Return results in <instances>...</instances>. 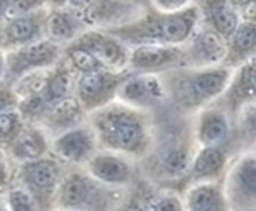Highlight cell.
I'll list each match as a JSON object with an SVG mask.
<instances>
[{
  "label": "cell",
  "instance_id": "1",
  "mask_svg": "<svg viewBox=\"0 0 256 211\" xmlns=\"http://www.w3.org/2000/svg\"><path fill=\"white\" fill-rule=\"evenodd\" d=\"M200 25V13L196 3L192 7L162 13L153 8H148L130 25H125L117 30L107 31L126 44L128 48L136 46H181L188 41L197 26Z\"/></svg>",
  "mask_w": 256,
  "mask_h": 211
},
{
  "label": "cell",
  "instance_id": "2",
  "mask_svg": "<svg viewBox=\"0 0 256 211\" xmlns=\"http://www.w3.org/2000/svg\"><path fill=\"white\" fill-rule=\"evenodd\" d=\"M92 131L106 148L122 152H140L148 146L150 125L143 110L110 102L90 113Z\"/></svg>",
  "mask_w": 256,
  "mask_h": 211
},
{
  "label": "cell",
  "instance_id": "3",
  "mask_svg": "<svg viewBox=\"0 0 256 211\" xmlns=\"http://www.w3.org/2000/svg\"><path fill=\"white\" fill-rule=\"evenodd\" d=\"M168 72H170V80L162 82L166 97L168 93H171L179 107L194 108L222 95L234 74V69L220 64L202 69L179 67Z\"/></svg>",
  "mask_w": 256,
  "mask_h": 211
},
{
  "label": "cell",
  "instance_id": "4",
  "mask_svg": "<svg viewBox=\"0 0 256 211\" xmlns=\"http://www.w3.org/2000/svg\"><path fill=\"white\" fill-rule=\"evenodd\" d=\"M5 52V79L18 80L34 70L51 69L62 59V46L50 39H40Z\"/></svg>",
  "mask_w": 256,
  "mask_h": 211
},
{
  "label": "cell",
  "instance_id": "5",
  "mask_svg": "<svg viewBox=\"0 0 256 211\" xmlns=\"http://www.w3.org/2000/svg\"><path fill=\"white\" fill-rule=\"evenodd\" d=\"M128 72H112V70H96V72L79 74L74 82L76 98L84 110L90 113L106 107L115 98L120 82Z\"/></svg>",
  "mask_w": 256,
  "mask_h": 211
},
{
  "label": "cell",
  "instance_id": "6",
  "mask_svg": "<svg viewBox=\"0 0 256 211\" xmlns=\"http://www.w3.org/2000/svg\"><path fill=\"white\" fill-rule=\"evenodd\" d=\"M148 8L125 2V0H94L86 10L80 11L82 20L89 30L112 31L130 25Z\"/></svg>",
  "mask_w": 256,
  "mask_h": 211
},
{
  "label": "cell",
  "instance_id": "7",
  "mask_svg": "<svg viewBox=\"0 0 256 211\" xmlns=\"http://www.w3.org/2000/svg\"><path fill=\"white\" fill-rule=\"evenodd\" d=\"M226 41L200 23L194 34L182 44V67L202 69L220 66L225 59Z\"/></svg>",
  "mask_w": 256,
  "mask_h": 211
},
{
  "label": "cell",
  "instance_id": "8",
  "mask_svg": "<svg viewBox=\"0 0 256 211\" xmlns=\"http://www.w3.org/2000/svg\"><path fill=\"white\" fill-rule=\"evenodd\" d=\"M76 43L89 51L107 70L128 72L130 48L114 34L100 30H87L76 39Z\"/></svg>",
  "mask_w": 256,
  "mask_h": 211
},
{
  "label": "cell",
  "instance_id": "9",
  "mask_svg": "<svg viewBox=\"0 0 256 211\" xmlns=\"http://www.w3.org/2000/svg\"><path fill=\"white\" fill-rule=\"evenodd\" d=\"M115 98H118L120 103H125L128 107L144 110L153 107L156 102L164 100L166 90L160 74L128 72L120 82Z\"/></svg>",
  "mask_w": 256,
  "mask_h": 211
},
{
  "label": "cell",
  "instance_id": "10",
  "mask_svg": "<svg viewBox=\"0 0 256 211\" xmlns=\"http://www.w3.org/2000/svg\"><path fill=\"white\" fill-rule=\"evenodd\" d=\"M182 67L181 46H136L130 48L128 70L136 74H160Z\"/></svg>",
  "mask_w": 256,
  "mask_h": 211
},
{
  "label": "cell",
  "instance_id": "11",
  "mask_svg": "<svg viewBox=\"0 0 256 211\" xmlns=\"http://www.w3.org/2000/svg\"><path fill=\"white\" fill-rule=\"evenodd\" d=\"M48 8L38 10L32 15L5 21L0 28V49L12 51L44 38V21Z\"/></svg>",
  "mask_w": 256,
  "mask_h": 211
},
{
  "label": "cell",
  "instance_id": "12",
  "mask_svg": "<svg viewBox=\"0 0 256 211\" xmlns=\"http://www.w3.org/2000/svg\"><path fill=\"white\" fill-rule=\"evenodd\" d=\"M89 28L82 20L80 11L69 7H51L46 13L44 38L60 46H68L78 39Z\"/></svg>",
  "mask_w": 256,
  "mask_h": 211
},
{
  "label": "cell",
  "instance_id": "13",
  "mask_svg": "<svg viewBox=\"0 0 256 211\" xmlns=\"http://www.w3.org/2000/svg\"><path fill=\"white\" fill-rule=\"evenodd\" d=\"M199 8L200 23L214 30L225 41L228 39L236 26L240 25V15L228 0H196Z\"/></svg>",
  "mask_w": 256,
  "mask_h": 211
},
{
  "label": "cell",
  "instance_id": "14",
  "mask_svg": "<svg viewBox=\"0 0 256 211\" xmlns=\"http://www.w3.org/2000/svg\"><path fill=\"white\" fill-rule=\"evenodd\" d=\"M254 85H256V69L254 57L245 64L234 69V74L226 84L222 95L226 102V107L232 111H240L246 105L253 103L254 98Z\"/></svg>",
  "mask_w": 256,
  "mask_h": 211
},
{
  "label": "cell",
  "instance_id": "15",
  "mask_svg": "<svg viewBox=\"0 0 256 211\" xmlns=\"http://www.w3.org/2000/svg\"><path fill=\"white\" fill-rule=\"evenodd\" d=\"M256 51V20H242L234 34L226 39V52L222 66L236 69L253 59Z\"/></svg>",
  "mask_w": 256,
  "mask_h": 211
},
{
  "label": "cell",
  "instance_id": "16",
  "mask_svg": "<svg viewBox=\"0 0 256 211\" xmlns=\"http://www.w3.org/2000/svg\"><path fill=\"white\" fill-rule=\"evenodd\" d=\"M96 134L89 128L74 126L71 130L62 131L54 139V151L56 154L64 161L69 162H80L89 157L94 149Z\"/></svg>",
  "mask_w": 256,
  "mask_h": 211
},
{
  "label": "cell",
  "instance_id": "17",
  "mask_svg": "<svg viewBox=\"0 0 256 211\" xmlns=\"http://www.w3.org/2000/svg\"><path fill=\"white\" fill-rule=\"evenodd\" d=\"M84 111L86 110L80 107L78 98L71 95L51 103L50 107L43 110V113L38 118L43 120L46 126L53 128V130L66 131L74 126H79V123L84 118Z\"/></svg>",
  "mask_w": 256,
  "mask_h": 211
},
{
  "label": "cell",
  "instance_id": "18",
  "mask_svg": "<svg viewBox=\"0 0 256 211\" xmlns=\"http://www.w3.org/2000/svg\"><path fill=\"white\" fill-rule=\"evenodd\" d=\"M230 136V123L222 108L206 110L197 125V139L206 146H222Z\"/></svg>",
  "mask_w": 256,
  "mask_h": 211
},
{
  "label": "cell",
  "instance_id": "19",
  "mask_svg": "<svg viewBox=\"0 0 256 211\" xmlns=\"http://www.w3.org/2000/svg\"><path fill=\"white\" fill-rule=\"evenodd\" d=\"M46 151L44 134L36 128H22L12 141V152L22 161H36Z\"/></svg>",
  "mask_w": 256,
  "mask_h": 211
},
{
  "label": "cell",
  "instance_id": "20",
  "mask_svg": "<svg viewBox=\"0 0 256 211\" xmlns=\"http://www.w3.org/2000/svg\"><path fill=\"white\" fill-rule=\"evenodd\" d=\"M90 171L97 179L108 184H122L130 177V169L126 162L122 161L118 156L102 152L90 161Z\"/></svg>",
  "mask_w": 256,
  "mask_h": 211
},
{
  "label": "cell",
  "instance_id": "21",
  "mask_svg": "<svg viewBox=\"0 0 256 211\" xmlns=\"http://www.w3.org/2000/svg\"><path fill=\"white\" fill-rule=\"evenodd\" d=\"M225 166V152L220 146H206L197 154L194 166H192V174L197 179H206L217 175Z\"/></svg>",
  "mask_w": 256,
  "mask_h": 211
},
{
  "label": "cell",
  "instance_id": "22",
  "mask_svg": "<svg viewBox=\"0 0 256 211\" xmlns=\"http://www.w3.org/2000/svg\"><path fill=\"white\" fill-rule=\"evenodd\" d=\"M62 59L72 69V72H78V75L96 72V70H107L89 51L78 44L76 41L62 48Z\"/></svg>",
  "mask_w": 256,
  "mask_h": 211
},
{
  "label": "cell",
  "instance_id": "23",
  "mask_svg": "<svg viewBox=\"0 0 256 211\" xmlns=\"http://www.w3.org/2000/svg\"><path fill=\"white\" fill-rule=\"evenodd\" d=\"M25 179L30 185L38 190H48L56 184L58 166L53 161L36 159L25 167Z\"/></svg>",
  "mask_w": 256,
  "mask_h": 211
},
{
  "label": "cell",
  "instance_id": "24",
  "mask_svg": "<svg viewBox=\"0 0 256 211\" xmlns=\"http://www.w3.org/2000/svg\"><path fill=\"white\" fill-rule=\"evenodd\" d=\"M190 211H222V200L212 187H199L189 195Z\"/></svg>",
  "mask_w": 256,
  "mask_h": 211
},
{
  "label": "cell",
  "instance_id": "25",
  "mask_svg": "<svg viewBox=\"0 0 256 211\" xmlns=\"http://www.w3.org/2000/svg\"><path fill=\"white\" fill-rule=\"evenodd\" d=\"M190 164V154L184 146H172L162 156V169L170 175H182L188 172Z\"/></svg>",
  "mask_w": 256,
  "mask_h": 211
},
{
  "label": "cell",
  "instance_id": "26",
  "mask_svg": "<svg viewBox=\"0 0 256 211\" xmlns=\"http://www.w3.org/2000/svg\"><path fill=\"white\" fill-rule=\"evenodd\" d=\"M89 197V187L87 182L79 177V175H72L64 182V189H62V203L68 207H78V205L84 203Z\"/></svg>",
  "mask_w": 256,
  "mask_h": 211
},
{
  "label": "cell",
  "instance_id": "27",
  "mask_svg": "<svg viewBox=\"0 0 256 211\" xmlns=\"http://www.w3.org/2000/svg\"><path fill=\"white\" fill-rule=\"evenodd\" d=\"M51 7H53V0H8L7 10H5V21Z\"/></svg>",
  "mask_w": 256,
  "mask_h": 211
},
{
  "label": "cell",
  "instance_id": "28",
  "mask_svg": "<svg viewBox=\"0 0 256 211\" xmlns=\"http://www.w3.org/2000/svg\"><path fill=\"white\" fill-rule=\"evenodd\" d=\"M235 182L242 187L243 192H250V195L253 197L256 189V167H254V157L248 156L236 164L235 172H234Z\"/></svg>",
  "mask_w": 256,
  "mask_h": 211
},
{
  "label": "cell",
  "instance_id": "29",
  "mask_svg": "<svg viewBox=\"0 0 256 211\" xmlns=\"http://www.w3.org/2000/svg\"><path fill=\"white\" fill-rule=\"evenodd\" d=\"M22 128V115L18 110H12L0 115V141L12 143Z\"/></svg>",
  "mask_w": 256,
  "mask_h": 211
},
{
  "label": "cell",
  "instance_id": "30",
  "mask_svg": "<svg viewBox=\"0 0 256 211\" xmlns=\"http://www.w3.org/2000/svg\"><path fill=\"white\" fill-rule=\"evenodd\" d=\"M196 0H150V8L162 13H174L192 7Z\"/></svg>",
  "mask_w": 256,
  "mask_h": 211
},
{
  "label": "cell",
  "instance_id": "31",
  "mask_svg": "<svg viewBox=\"0 0 256 211\" xmlns=\"http://www.w3.org/2000/svg\"><path fill=\"white\" fill-rule=\"evenodd\" d=\"M18 97L12 87H0V115L12 110H18Z\"/></svg>",
  "mask_w": 256,
  "mask_h": 211
},
{
  "label": "cell",
  "instance_id": "32",
  "mask_svg": "<svg viewBox=\"0 0 256 211\" xmlns=\"http://www.w3.org/2000/svg\"><path fill=\"white\" fill-rule=\"evenodd\" d=\"M242 20H256V0H228Z\"/></svg>",
  "mask_w": 256,
  "mask_h": 211
},
{
  "label": "cell",
  "instance_id": "33",
  "mask_svg": "<svg viewBox=\"0 0 256 211\" xmlns=\"http://www.w3.org/2000/svg\"><path fill=\"white\" fill-rule=\"evenodd\" d=\"M12 205H14L15 211H33V200L26 192L16 190L12 193Z\"/></svg>",
  "mask_w": 256,
  "mask_h": 211
},
{
  "label": "cell",
  "instance_id": "34",
  "mask_svg": "<svg viewBox=\"0 0 256 211\" xmlns=\"http://www.w3.org/2000/svg\"><path fill=\"white\" fill-rule=\"evenodd\" d=\"M153 211H182V208H181V203H179L176 198L166 197L154 205Z\"/></svg>",
  "mask_w": 256,
  "mask_h": 211
},
{
  "label": "cell",
  "instance_id": "35",
  "mask_svg": "<svg viewBox=\"0 0 256 211\" xmlns=\"http://www.w3.org/2000/svg\"><path fill=\"white\" fill-rule=\"evenodd\" d=\"M92 2H94V0H64V5L69 8L78 10V11H82L89 7Z\"/></svg>",
  "mask_w": 256,
  "mask_h": 211
},
{
  "label": "cell",
  "instance_id": "36",
  "mask_svg": "<svg viewBox=\"0 0 256 211\" xmlns=\"http://www.w3.org/2000/svg\"><path fill=\"white\" fill-rule=\"evenodd\" d=\"M7 3L8 0H0V28L5 23V10H7Z\"/></svg>",
  "mask_w": 256,
  "mask_h": 211
},
{
  "label": "cell",
  "instance_id": "37",
  "mask_svg": "<svg viewBox=\"0 0 256 211\" xmlns=\"http://www.w3.org/2000/svg\"><path fill=\"white\" fill-rule=\"evenodd\" d=\"M5 79V52L0 49V82Z\"/></svg>",
  "mask_w": 256,
  "mask_h": 211
},
{
  "label": "cell",
  "instance_id": "38",
  "mask_svg": "<svg viewBox=\"0 0 256 211\" xmlns=\"http://www.w3.org/2000/svg\"><path fill=\"white\" fill-rule=\"evenodd\" d=\"M5 177H7V171H5V164L2 161V156H0V187L5 184Z\"/></svg>",
  "mask_w": 256,
  "mask_h": 211
},
{
  "label": "cell",
  "instance_id": "39",
  "mask_svg": "<svg viewBox=\"0 0 256 211\" xmlns=\"http://www.w3.org/2000/svg\"><path fill=\"white\" fill-rule=\"evenodd\" d=\"M125 2L140 5V7H143V8H150V0H125Z\"/></svg>",
  "mask_w": 256,
  "mask_h": 211
},
{
  "label": "cell",
  "instance_id": "40",
  "mask_svg": "<svg viewBox=\"0 0 256 211\" xmlns=\"http://www.w3.org/2000/svg\"><path fill=\"white\" fill-rule=\"evenodd\" d=\"M125 211H142V208H138V207H130V208L125 210Z\"/></svg>",
  "mask_w": 256,
  "mask_h": 211
}]
</instances>
